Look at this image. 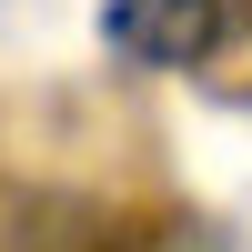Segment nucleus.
<instances>
[{
    "label": "nucleus",
    "mask_w": 252,
    "mask_h": 252,
    "mask_svg": "<svg viewBox=\"0 0 252 252\" xmlns=\"http://www.w3.org/2000/svg\"><path fill=\"white\" fill-rule=\"evenodd\" d=\"M232 10L222 0H101V40L141 71H182V61H212Z\"/></svg>",
    "instance_id": "f257e3e1"
}]
</instances>
